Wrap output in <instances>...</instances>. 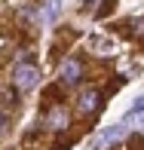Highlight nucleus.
<instances>
[{
    "label": "nucleus",
    "mask_w": 144,
    "mask_h": 150,
    "mask_svg": "<svg viewBox=\"0 0 144 150\" xmlns=\"http://www.w3.org/2000/svg\"><path fill=\"white\" fill-rule=\"evenodd\" d=\"M58 74H61V83H65V86H77L80 77H83V64H80L77 58H65Z\"/></svg>",
    "instance_id": "nucleus-2"
},
{
    "label": "nucleus",
    "mask_w": 144,
    "mask_h": 150,
    "mask_svg": "<svg viewBox=\"0 0 144 150\" xmlns=\"http://www.w3.org/2000/svg\"><path fill=\"white\" fill-rule=\"evenodd\" d=\"M61 9V0H49V6H46V18H55Z\"/></svg>",
    "instance_id": "nucleus-8"
},
{
    "label": "nucleus",
    "mask_w": 144,
    "mask_h": 150,
    "mask_svg": "<svg viewBox=\"0 0 144 150\" xmlns=\"http://www.w3.org/2000/svg\"><path fill=\"white\" fill-rule=\"evenodd\" d=\"M89 43H92V49H111V40H104V37H92V40H89Z\"/></svg>",
    "instance_id": "nucleus-7"
},
{
    "label": "nucleus",
    "mask_w": 144,
    "mask_h": 150,
    "mask_svg": "<svg viewBox=\"0 0 144 150\" xmlns=\"http://www.w3.org/2000/svg\"><path fill=\"white\" fill-rule=\"evenodd\" d=\"M98 104H101V95L95 89H86L83 95H80V113H95Z\"/></svg>",
    "instance_id": "nucleus-4"
},
{
    "label": "nucleus",
    "mask_w": 144,
    "mask_h": 150,
    "mask_svg": "<svg viewBox=\"0 0 144 150\" xmlns=\"http://www.w3.org/2000/svg\"><path fill=\"white\" fill-rule=\"evenodd\" d=\"M141 117H144V95L132 104V110L126 113V120H123V122H135V120H141Z\"/></svg>",
    "instance_id": "nucleus-5"
},
{
    "label": "nucleus",
    "mask_w": 144,
    "mask_h": 150,
    "mask_svg": "<svg viewBox=\"0 0 144 150\" xmlns=\"http://www.w3.org/2000/svg\"><path fill=\"white\" fill-rule=\"evenodd\" d=\"M123 135H126V126H111V129H104V132H98V135L92 138V150H104L107 144L120 141Z\"/></svg>",
    "instance_id": "nucleus-3"
},
{
    "label": "nucleus",
    "mask_w": 144,
    "mask_h": 150,
    "mask_svg": "<svg viewBox=\"0 0 144 150\" xmlns=\"http://www.w3.org/2000/svg\"><path fill=\"white\" fill-rule=\"evenodd\" d=\"M49 122H52V129H65V122H67V113L58 107V110H52V113H49Z\"/></svg>",
    "instance_id": "nucleus-6"
},
{
    "label": "nucleus",
    "mask_w": 144,
    "mask_h": 150,
    "mask_svg": "<svg viewBox=\"0 0 144 150\" xmlns=\"http://www.w3.org/2000/svg\"><path fill=\"white\" fill-rule=\"evenodd\" d=\"M0 132H3V117H0Z\"/></svg>",
    "instance_id": "nucleus-9"
},
{
    "label": "nucleus",
    "mask_w": 144,
    "mask_h": 150,
    "mask_svg": "<svg viewBox=\"0 0 144 150\" xmlns=\"http://www.w3.org/2000/svg\"><path fill=\"white\" fill-rule=\"evenodd\" d=\"M40 83V71L34 64H18L16 67V86L18 89H34Z\"/></svg>",
    "instance_id": "nucleus-1"
}]
</instances>
